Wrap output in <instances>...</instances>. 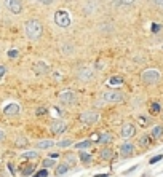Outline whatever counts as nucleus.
<instances>
[{
	"label": "nucleus",
	"mask_w": 163,
	"mask_h": 177,
	"mask_svg": "<svg viewBox=\"0 0 163 177\" xmlns=\"http://www.w3.org/2000/svg\"><path fill=\"white\" fill-rule=\"evenodd\" d=\"M91 144H93V142H91L90 139H85V140H82V142L75 144V148H79V150H83V148H90Z\"/></svg>",
	"instance_id": "412c9836"
},
{
	"label": "nucleus",
	"mask_w": 163,
	"mask_h": 177,
	"mask_svg": "<svg viewBox=\"0 0 163 177\" xmlns=\"http://www.w3.org/2000/svg\"><path fill=\"white\" fill-rule=\"evenodd\" d=\"M42 166H43L45 169H48V168H51V166H56V161H54V158H46V160H43L42 161Z\"/></svg>",
	"instance_id": "b1692460"
},
{
	"label": "nucleus",
	"mask_w": 163,
	"mask_h": 177,
	"mask_svg": "<svg viewBox=\"0 0 163 177\" xmlns=\"http://www.w3.org/2000/svg\"><path fill=\"white\" fill-rule=\"evenodd\" d=\"M34 171H35V166H34V164H26V166L23 168V174H24V175H31Z\"/></svg>",
	"instance_id": "a878e982"
},
{
	"label": "nucleus",
	"mask_w": 163,
	"mask_h": 177,
	"mask_svg": "<svg viewBox=\"0 0 163 177\" xmlns=\"http://www.w3.org/2000/svg\"><path fill=\"white\" fill-rule=\"evenodd\" d=\"M154 3H157L158 6H161V8H163V0H154Z\"/></svg>",
	"instance_id": "79ce46f5"
},
{
	"label": "nucleus",
	"mask_w": 163,
	"mask_h": 177,
	"mask_svg": "<svg viewBox=\"0 0 163 177\" xmlns=\"http://www.w3.org/2000/svg\"><path fill=\"white\" fill-rule=\"evenodd\" d=\"M138 144H139L141 147H149V145H150V136H147V134H144V136H141Z\"/></svg>",
	"instance_id": "4be33fe9"
},
{
	"label": "nucleus",
	"mask_w": 163,
	"mask_h": 177,
	"mask_svg": "<svg viewBox=\"0 0 163 177\" xmlns=\"http://www.w3.org/2000/svg\"><path fill=\"white\" fill-rule=\"evenodd\" d=\"M161 78V74L158 72L157 69H147L141 74V80H143L146 85H155L158 83Z\"/></svg>",
	"instance_id": "7ed1b4c3"
},
{
	"label": "nucleus",
	"mask_w": 163,
	"mask_h": 177,
	"mask_svg": "<svg viewBox=\"0 0 163 177\" xmlns=\"http://www.w3.org/2000/svg\"><path fill=\"white\" fill-rule=\"evenodd\" d=\"M69 164L64 161V163H61V164H56V169H54V174L56 175H64V174H67L69 172Z\"/></svg>",
	"instance_id": "a211bd4d"
},
{
	"label": "nucleus",
	"mask_w": 163,
	"mask_h": 177,
	"mask_svg": "<svg viewBox=\"0 0 163 177\" xmlns=\"http://www.w3.org/2000/svg\"><path fill=\"white\" fill-rule=\"evenodd\" d=\"M32 177H39V174H34V175H32Z\"/></svg>",
	"instance_id": "a18cd8bd"
},
{
	"label": "nucleus",
	"mask_w": 163,
	"mask_h": 177,
	"mask_svg": "<svg viewBox=\"0 0 163 177\" xmlns=\"http://www.w3.org/2000/svg\"><path fill=\"white\" fill-rule=\"evenodd\" d=\"M5 72H6V67H5V66H0V78H2V77L5 75Z\"/></svg>",
	"instance_id": "58836bf2"
},
{
	"label": "nucleus",
	"mask_w": 163,
	"mask_h": 177,
	"mask_svg": "<svg viewBox=\"0 0 163 177\" xmlns=\"http://www.w3.org/2000/svg\"><path fill=\"white\" fill-rule=\"evenodd\" d=\"M5 8L11 15H21L23 13V2L21 0H5Z\"/></svg>",
	"instance_id": "6e6552de"
},
{
	"label": "nucleus",
	"mask_w": 163,
	"mask_h": 177,
	"mask_svg": "<svg viewBox=\"0 0 163 177\" xmlns=\"http://www.w3.org/2000/svg\"><path fill=\"white\" fill-rule=\"evenodd\" d=\"M69 145H72V139H62V140H59L58 142V147H69Z\"/></svg>",
	"instance_id": "cd10ccee"
},
{
	"label": "nucleus",
	"mask_w": 163,
	"mask_h": 177,
	"mask_svg": "<svg viewBox=\"0 0 163 177\" xmlns=\"http://www.w3.org/2000/svg\"><path fill=\"white\" fill-rule=\"evenodd\" d=\"M96 11H98V6H96V3H93V2H91V0L83 5V15H85V16L94 15Z\"/></svg>",
	"instance_id": "2eb2a0df"
},
{
	"label": "nucleus",
	"mask_w": 163,
	"mask_h": 177,
	"mask_svg": "<svg viewBox=\"0 0 163 177\" xmlns=\"http://www.w3.org/2000/svg\"><path fill=\"white\" fill-rule=\"evenodd\" d=\"M67 129V123L64 121V120H53L51 123H50V131H51L53 134H62Z\"/></svg>",
	"instance_id": "1a4fd4ad"
},
{
	"label": "nucleus",
	"mask_w": 163,
	"mask_h": 177,
	"mask_svg": "<svg viewBox=\"0 0 163 177\" xmlns=\"http://www.w3.org/2000/svg\"><path fill=\"white\" fill-rule=\"evenodd\" d=\"M120 157L122 158H130L134 155V145L131 142H123L122 145H120Z\"/></svg>",
	"instance_id": "9d476101"
},
{
	"label": "nucleus",
	"mask_w": 163,
	"mask_h": 177,
	"mask_svg": "<svg viewBox=\"0 0 163 177\" xmlns=\"http://www.w3.org/2000/svg\"><path fill=\"white\" fill-rule=\"evenodd\" d=\"M59 101L66 105H74V104H77V94L72 89H64L59 93Z\"/></svg>",
	"instance_id": "0eeeda50"
},
{
	"label": "nucleus",
	"mask_w": 163,
	"mask_h": 177,
	"mask_svg": "<svg viewBox=\"0 0 163 177\" xmlns=\"http://www.w3.org/2000/svg\"><path fill=\"white\" fill-rule=\"evenodd\" d=\"M48 157H50V158H54V160H56V158H58V157H59V153H50V155H48Z\"/></svg>",
	"instance_id": "37998d69"
},
{
	"label": "nucleus",
	"mask_w": 163,
	"mask_h": 177,
	"mask_svg": "<svg viewBox=\"0 0 163 177\" xmlns=\"http://www.w3.org/2000/svg\"><path fill=\"white\" fill-rule=\"evenodd\" d=\"M75 161H77V160H75L74 155H70V153H67V155H66V163H67L69 166H70V164H74Z\"/></svg>",
	"instance_id": "7c9ffc66"
},
{
	"label": "nucleus",
	"mask_w": 163,
	"mask_h": 177,
	"mask_svg": "<svg viewBox=\"0 0 163 177\" xmlns=\"http://www.w3.org/2000/svg\"><path fill=\"white\" fill-rule=\"evenodd\" d=\"M34 72L39 74V75H45V74L50 72V67H48L46 62L39 61V62H35V64H34Z\"/></svg>",
	"instance_id": "ddd939ff"
},
{
	"label": "nucleus",
	"mask_w": 163,
	"mask_h": 177,
	"mask_svg": "<svg viewBox=\"0 0 163 177\" xmlns=\"http://www.w3.org/2000/svg\"><path fill=\"white\" fill-rule=\"evenodd\" d=\"M134 2H136V0H120V3H122V5H133Z\"/></svg>",
	"instance_id": "e433bc0d"
},
{
	"label": "nucleus",
	"mask_w": 163,
	"mask_h": 177,
	"mask_svg": "<svg viewBox=\"0 0 163 177\" xmlns=\"http://www.w3.org/2000/svg\"><path fill=\"white\" fill-rule=\"evenodd\" d=\"M72 51H74V46L72 45H67L66 43V45L61 46V53L62 54H72Z\"/></svg>",
	"instance_id": "393cba45"
},
{
	"label": "nucleus",
	"mask_w": 163,
	"mask_h": 177,
	"mask_svg": "<svg viewBox=\"0 0 163 177\" xmlns=\"http://www.w3.org/2000/svg\"><path fill=\"white\" fill-rule=\"evenodd\" d=\"M120 134H122V137L130 139V137H133L134 134H136V126H134L133 123H125L122 126V129H120Z\"/></svg>",
	"instance_id": "9b49d317"
},
{
	"label": "nucleus",
	"mask_w": 163,
	"mask_h": 177,
	"mask_svg": "<svg viewBox=\"0 0 163 177\" xmlns=\"http://www.w3.org/2000/svg\"><path fill=\"white\" fill-rule=\"evenodd\" d=\"M114 157H115V152L112 150V148H109V147H104L102 150L99 152V158L101 160L109 161V160H114Z\"/></svg>",
	"instance_id": "4468645a"
},
{
	"label": "nucleus",
	"mask_w": 163,
	"mask_h": 177,
	"mask_svg": "<svg viewBox=\"0 0 163 177\" xmlns=\"http://www.w3.org/2000/svg\"><path fill=\"white\" fill-rule=\"evenodd\" d=\"M19 56V53H18V49H15V48H11V49H8V58L10 59H16Z\"/></svg>",
	"instance_id": "c85d7f7f"
},
{
	"label": "nucleus",
	"mask_w": 163,
	"mask_h": 177,
	"mask_svg": "<svg viewBox=\"0 0 163 177\" xmlns=\"http://www.w3.org/2000/svg\"><path fill=\"white\" fill-rule=\"evenodd\" d=\"M79 120H80V123L87 126H93L99 121V113L96 110H85L79 115Z\"/></svg>",
	"instance_id": "20e7f679"
},
{
	"label": "nucleus",
	"mask_w": 163,
	"mask_h": 177,
	"mask_svg": "<svg viewBox=\"0 0 163 177\" xmlns=\"http://www.w3.org/2000/svg\"><path fill=\"white\" fill-rule=\"evenodd\" d=\"M161 158H163V155H157V157H154V158L150 160V164H155V163H158Z\"/></svg>",
	"instance_id": "f704fd0d"
},
{
	"label": "nucleus",
	"mask_w": 163,
	"mask_h": 177,
	"mask_svg": "<svg viewBox=\"0 0 163 177\" xmlns=\"http://www.w3.org/2000/svg\"><path fill=\"white\" fill-rule=\"evenodd\" d=\"M160 29H161L160 24H152V32H158Z\"/></svg>",
	"instance_id": "4c0bfd02"
},
{
	"label": "nucleus",
	"mask_w": 163,
	"mask_h": 177,
	"mask_svg": "<svg viewBox=\"0 0 163 177\" xmlns=\"http://www.w3.org/2000/svg\"><path fill=\"white\" fill-rule=\"evenodd\" d=\"M24 34H26V37L35 42V40H39L42 37V34H43V24L40 23L39 19H29V21H26V24H24Z\"/></svg>",
	"instance_id": "f257e3e1"
},
{
	"label": "nucleus",
	"mask_w": 163,
	"mask_h": 177,
	"mask_svg": "<svg viewBox=\"0 0 163 177\" xmlns=\"http://www.w3.org/2000/svg\"><path fill=\"white\" fill-rule=\"evenodd\" d=\"M54 23L56 26L62 27V29H66V27L70 26V16L66 10H58L54 13Z\"/></svg>",
	"instance_id": "423d86ee"
},
{
	"label": "nucleus",
	"mask_w": 163,
	"mask_h": 177,
	"mask_svg": "<svg viewBox=\"0 0 163 177\" xmlns=\"http://www.w3.org/2000/svg\"><path fill=\"white\" fill-rule=\"evenodd\" d=\"M77 78H79L80 81H91L94 78V70L93 67H90V66H80L79 69H77Z\"/></svg>",
	"instance_id": "39448f33"
},
{
	"label": "nucleus",
	"mask_w": 163,
	"mask_h": 177,
	"mask_svg": "<svg viewBox=\"0 0 163 177\" xmlns=\"http://www.w3.org/2000/svg\"><path fill=\"white\" fill-rule=\"evenodd\" d=\"M54 145V142L51 139H43V140H39L37 144H35V147L39 148V150H48V148H51Z\"/></svg>",
	"instance_id": "f3484780"
},
{
	"label": "nucleus",
	"mask_w": 163,
	"mask_h": 177,
	"mask_svg": "<svg viewBox=\"0 0 163 177\" xmlns=\"http://www.w3.org/2000/svg\"><path fill=\"white\" fill-rule=\"evenodd\" d=\"M37 2L42 3V5H45V6H50V5H53L54 0H37Z\"/></svg>",
	"instance_id": "72a5a7b5"
},
{
	"label": "nucleus",
	"mask_w": 163,
	"mask_h": 177,
	"mask_svg": "<svg viewBox=\"0 0 163 177\" xmlns=\"http://www.w3.org/2000/svg\"><path fill=\"white\" fill-rule=\"evenodd\" d=\"M3 113L5 115H8V117H15L19 113V105L16 102H10L8 105H5L3 107Z\"/></svg>",
	"instance_id": "f8f14e48"
},
{
	"label": "nucleus",
	"mask_w": 163,
	"mask_h": 177,
	"mask_svg": "<svg viewBox=\"0 0 163 177\" xmlns=\"http://www.w3.org/2000/svg\"><path fill=\"white\" fill-rule=\"evenodd\" d=\"M37 174H39V177H48V171H46L45 168H43V169H40Z\"/></svg>",
	"instance_id": "c9c22d12"
},
{
	"label": "nucleus",
	"mask_w": 163,
	"mask_h": 177,
	"mask_svg": "<svg viewBox=\"0 0 163 177\" xmlns=\"http://www.w3.org/2000/svg\"><path fill=\"white\" fill-rule=\"evenodd\" d=\"M94 177H107V174H98V175H94Z\"/></svg>",
	"instance_id": "c03bdc74"
},
{
	"label": "nucleus",
	"mask_w": 163,
	"mask_h": 177,
	"mask_svg": "<svg viewBox=\"0 0 163 177\" xmlns=\"http://www.w3.org/2000/svg\"><path fill=\"white\" fill-rule=\"evenodd\" d=\"M123 83V78H122V77H112V78L109 80V85H112V86H114V85H122Z\"/></svg>",
	"instance_id": "bb28decb"
},
{
	"label": "nucleus",
	"mask_w": 163,
	"mask_h": 177,
	"mask_svg": "<svg viewBox=\"0 0 163 177\" xmlns=\"http://www.w3.org/2000/svg\"><path fill=\"white\" fill-rule=\"evenodd\" d=\"M45 113H46V109H43V107H40V109L35 110V115H37V117H43Z\"/></svg>",
	"instance_id": "2f4dec72"
},
{
	"label": "nucleus",
	"mask_w": 163,
	"mask_h": 177,
	"mask_svg": "<svg viewBox=\"0 0 163 177\" xmlns=\"http://www.w3.org/2000/svg\"><path fill=\"white\" fill-rule=\"evenodd\" d=\"M27 144H29V140H27V139H24V137H19L18 139V142H16V145H27Z\"/></svg>",
	"instance_id": "473e14b6"
},
{
	"label": "nucleus",
	"mask_w": 163,
	"mask_h": 177,
	"mask_svg": "<svg viewBox=\"0 0 163 177\" xmlns=\"http://www.w3.org/2000/svg\"><path fill=\"white\" fill-rule=\"evenodd\" d=\"M79 160L82 161V164H90V163L93 161V157H91V153H88V152H82V153H79Z\"/></svg>",
	"instance_id": "aec40b11"
},
{
	"label": "nucleus",
	"mask_w": 163,
	"mask_h": 177,
	"mask_svg": "<svg viewBox=\"0 0 163 177\" xmlns=\"http://www.w3.org/2000/svg\"><path fill=\"white\" fill-rule=\"evenodd\" d=\"M112 140H114V136H112L110 132H102V134H99V136H98V140H96V142L106 145V144H110Z\"/></svg>",
	"instance_id": "dca6fc26"
},
{
	"label": "nucleus",
	"mask_w": 163,
	"mask_h": 177,
	"mask_svg": "<svg viewBox=\"0 0 163 177\" xmlns=\"http://www.w3.org/2000/svg\"><path fill=\"white\" fill-rule=\"evenodd\" d=\"M23 157H24L26 160H37V158H39V153L35 152V150H27V152L23 153Z\"/></svg>",
	"instance_id": "5701e85b"
},
{
	"label": "nucleus",
	"mask_w": 163,
	"mask_h": 177,
	"mask_svg": "<svg viewBox=\"0 0 163 177\" xmlns=\"http://www.w3.org/2000/svg\"><path fill=\"white\" fill-rule=\"evenodd\" d=\"M102 101L109 104H122L125 102V94L120 93L118 89H109L102 93Z\"/></svg>",
	"instance_id": "f03ea898"
},
{
	"label": "nucleus",
	"mask_w": 163,
	"mask_h": 177,
	"mask_svg": "<svg viewBox=\"0 0 163 177\" xmlns=\"http://www.w3.org/2000/svg\"><path fill=\"white\" fill-rule=\"evenodd\" d=\"M150 137H154V139H161L163 137V126L161 125L154 126L152 131H150Z\"/></svg>",
	"instance_id": "6ab92c4d"
},
{
	"label": "nucleus",
	"mask_w": 163,
	"mask_h": 177,
	"mask_svg": "<svg viewBox=\"0 0 163 177\" xmlns=\"http://www.w3.org/2000/svg\"><path fill=\"white\" fill-rule=\"evenodd\" d=\"M3 140H5V131L0 128V142H3Z\"/></svg>",
	"instance_id": "a19ab883"
},
{
	"label": "nucleus",
	"mask_w": 163,
	"mask_h": 177,
	"mask_svg": "<svg viewBox=\"0 0 163 177\" xmlns=\"http://www.w3.org/2000/svg\"><path fill=\"white\" fill-rule=\"evenodd\" d=\"M104 67H106L104 62H101V61H98V62H96V69H104Z\"/></svg>",
	"instance_id": "ea45409f"
},
{
	"label": "nucleus",
	"mask_w": 163,
	"mask_h": 177,
	"mask_svg": "<svg viewBox=\"0 0 163 177\" xmlns=\"http://www.w3.org/2000/svg\"><path fill=\"white\" fill-rule=\"evenodd\" d=\"M160 109H161V107H160V104H158V102H154V104L150 105V113H154V115H155V113H158V112H160Z\"/></svg>",
	"instance_id": "c756f323"
}]
</instances>
